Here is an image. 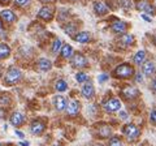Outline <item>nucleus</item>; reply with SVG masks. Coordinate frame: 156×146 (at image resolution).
<instances>
[{
    "label": "nucleus",
    "mask_w": 156,
    "mask_h": 146,
    "mask_svg": "<svg viewBox=\"0 0 156 146\" xmlns=\"http://www.w3.org/2000/svg\"><path fill=\"white\" fill-rule=\"evenodd\" d=\"M150 121L154 125H156V110H152L150 114Z\"/></svg>",
    "instance_id": "2f4dec72"
},
{
    "label": "nucleus",
    "mask_w": 156,
    "mask_h": 146,
    "mask_svg": "<svg viewBox=\"0 0 156 146\" xmlns=\"http://www.w3.org/2000/svg\"><path fill=\"white\" fill-rule=\"evenodd\" d=\"M142 18H144V21H147V22H151V21H152V18H150L146 13H143V14H142Z\"/></svg>",
    "instance_id": "e433bc0d"
},
{
    "label": "nucleus",
    "mask_w": 156,
    "mask_h": 146,
    "mask_svg": "<svg viewBox=\"0 0 156 146\" xmlns=\"http://www.w3.org/2000/svg\"><path fill=\"white\" fill-rule=\"evenodd\" d=\"M70 2H77V0H70Z\"/></svg>",
    "instance_id": "de8ad7c7"
},
{
    "label": "nucleus",
    "mask_w": 156,
    "mask_h": 146,
    "mask_svg": "<svg viewBox=\"0 0 156 146\" xmlns=\"http://www.w3.org/2000/svg\"><path fill=\"white\" fill-rule=\"evenodd\" d=\"M136 9L138 11H142L144 13H151V14H155V7L151 5V4L147 2V0H139V2H136Z\"/></svg>",
    "instance_id": "ddd939ff"
},
{
    "label": "nucleus",
    "mask_w": 156,
    "mask_h": 146,
    "mask_svg": "<svg viewBox=\"0 0 156 146\" xmlns=\"http://www.w3.org/2000/svg\"><path fill=\"white\" fill-rule=\"evenodd\" d=\"M94 11L98 16H104V14L108 13L109 8L107 7L103 2H95L94 3Z\"/></svg>",
    "instance_id": "f3484780"
},
{
    "label": "nucleus",
    "mask_w": 156,
    "mask_h": 146,
    "mask_svg": "<svg viewBox=\"0 0 156 146\" xmlns=\"http://www.w3.org/2000/svg\"><path fill=\"white\" fill-rule=\"evenodd\" d=\"M53 106H55V108L58 111V112H61V111L66 110V106H68L66 98H65V97H62V95L53 97Z\"/></svg>",
    "instance_id": "dca6fc26"
},
{
    "label": "nucleus",
    "mask_w": 156,
    "mask_h": 146,
    "mask_svg": "<svg viewBox=\"0 0 156 146\" xmlns=\"http://www.w3.org/2000/svg\"><path fill=\"white\" fill-rule=\"evenodd\" d=\"M70 63H72V67L76 68V69H82V68L87 67V64H89V63H87V59L82 55V53H74Z\"/></svg>",
    "instance_id": "39448f33"
},
{
    "label": "nucleus",
    "mask_w": 156,
    "mask_h": 146,
    "mask_svg": "<svg viewBox=\"0 0 156 146\" xmlns=\"http://www.w3.org/2000/svg\"><path fill=\"white\" fill-rule=\"evenodd\" d=\"M134 75H135L134 67L130 65V64H120L115 69V77L116 78L128 80V78H130V77H133Z\"/></svg>",
    "instance_id": "7ed1b4c3"
},
{
    "label": "nucleus",
    "mask_w": 156,
    "mask_h": 146,
    "mask_svg": "<svg viewBox=\"0 0 156 146\" xmlns=\"http://www.w3.org/2000/svg\"><path fill=\"white\" fill-rule=\"evenodd\" d=\"M128 22H125V21H120V20H117L115 22H112V25H111V29H112V31L116 33V34H125L126 30H128Z\"/></svg>",
    "instance_id": "9b49d317"
},
{
    "label": "nucleus",
    "mask_w": 156,
    "mask_h": 146,
    "mask_svg": "<svg viewBox=\"0 0 156 146\" xmlns=\"http://www.w3.org/2000/svg\"><path fill=\"white\" fill-rule=\"evenodd\" d=\"M11 103V97L5 94H0V106H8Z\"/></svg>",
    "instance_id": "c85d7f7f"
},
{
    "label": "nucleus",
    "mask_w": 156,
    "mask_h": 146,
    "mask_svg": "<svg viewBox=\"0 0 156 146\" xmlns=\"http://www.w3.org/2000/svg\"><path fill=\"white\" fill-rule=\"evenodd\" d=\"M64 30H65L66 34H69V35H73V33L77 30V25H76V24H68Z\"/></svg>",
    "instance_id": "c756f323"
},
{
    "label": "nucleus",
    "mask_w": 156,
    "mask_h": 146,
    "mask_svg": "<svg viewBox=\"0 0 156 146\" xmlns=\"http://www.w3.org/2000/svg\"><path fill=\"white\" fill-rule=\"evenodd\" d=\"M65 111H66V114L69 116H76V115L80 114V111H81V103L78 100L73 99V100H70L69 103H68Z\"/></svg>",
    "instance_id": "f8f14e48"
},
{
    "label": "nucleus",
    "mask_w": 156,
    "mask_h": 146,
    "mask_svg": "<svg viewBox=\"0 0 156 146\" xmlns=\"http://www.w3.org/2000/svg\"><path fill=\"white\" fill-rule=\"evenodd\" d=\"M120 119L121 120H126L128 119V114H126L125 111H120Z\"/></svg>",
    "instance_id": "c9c22d12"
},
{
    "label": "nucleus",
    "mask_w": 156,
    "mask_h": 146,
    "mask_svg": "<svg viewBox=\"0 0 156 146\" xmlns=\"http://www.w3.org/2000/svg\"><path fill=\"white\" fill-rule=\"evenodd\" d=\"M73 38H74V41L78 43H87L91 41V34L87 31H81V33L76 34V35H73Z\"/></svg>",
    "instance_id": "a211bd4d"
},
{
    "label": "nucleus",
    "mask_w": 156,
    "mask_h": 146,
    "mask_svg": "<svg viewBox=\"0 0 156 146\" xmlns=\"http://www.w3.org/2000/svg\"><path fill=\"white\" fill-rule=\"evenodd\" d=\"M14 133H16L20 138H23V137H25V136H23V133H22V132H20V130H17V129L14 130Z\"/></svg>",
    "instance_id": "58836bf2"
},
{
    "label": "nucleus",
    "mask_w": 156,
    "mask_h": 146,
    "mask_svg": "<svg viewBox=\"0 0 156 146\" xmlns=\"http://www.w3.org/2000/svg\"><path fill=\"white\" fill-rule=\"evenodd\" d=\"M9 123H11L13 126L18 128V126H21V125L25 124V116H23L22 112L16 111V112H13L11 115V118H9Z\"/></svg>",
    "instance_id": "9d476101"
},
{
    "label": "nucleus",
    "mask_w": 156,
    "mask_h": 146,
    "mask_svg": "<svg viewBox=\"0 0 156 146\" xmlns=\"http://www.w3.org/2000/svg\"><path fill=\"white\" fill-rule=\"evenodd\" d=\"M0 77H2V69H0Z\"/></svg>",
    "instance_id": "49530a36"
},
{
    "label": "nucleus",
    "mask_w": 156,
    "mask_h": 146,
    "mask_svg": "<svg viewBox=\"0 0 156 146\" xmlns=\"http://www.w3.org/2000/svg\"><path fill=\"white\" fill-rule=\"evenodd\" d=\"M121 94H122V97L125 99L131 100V99H135L136 97L139 95V90L134 86H125L124 89L121 90Z\"/></svg>",
    "instance_id": "0eeeda50"
},
{
    "label": "nucleus",
    "mask_w": 156,
    "mask_h": 146,
    "mask_svg": "<svg viewBox=\"0 0 156 146\" xmlns=\"http://www.w3.org/2000/svg\"><path fill=\"white\" fill-rule=\"evenodd\" d=\"M154 43H155V46H156V35L154 37Z\"/></svg>",
    "instance_id": "a18cd8bd"
},
{
    "label": "nucleus",
    "mask_w": 156,
    "mask_h": 146,
    "mask_svg": "<svg viewBox=\"0 0 156 146\" xmlns=\"http://www.w3.org/2000/svg\"><path fill=\"white\" fill-rule=\"evenodd\" d=\"M53 14H55V9H53V7L44 5V7H42L41 11H39L38 18H41V20H44V21H51L52 18H53Z\"/></svg>",
    "instance_id": "423d86ee"
},
{
    "label": "nucleus",
    "mask_w": 156,
    "mask_h": 146,
    "mask_svg": "<svg viewBox=\"0 0 156 146\" xmlns=\"http://www.w3.org/2000/svg\"><path fill=\"white\" fill-rule=\"evenodd\" d=\"M53 146H61V145H53Z\"/></svg>",
    "instance_id": "09e8293b"
},
{
    "label": "nucleus",
    "mask_w": 156,
    "mask_h": 146,
    "mask_svg": "<svg viewBox=\"0 0 156 146\" xmlns=\"http://www.w3.org/2000/svg\"><path fill=\"white\" fill-rule=\"evenodd\" d=\"M120 4H121V7H122L124 9H126V11H129V9H131V7H133L131 0H121Z\"/></svg>",
    "instance_id": "7c9ffc66"
},
{
    "label": "nucleus",
    "mask_w": 156,
    "mask_h": 146,
    "mask_svg": "<svg viewBox=\"0 0 156 146\" xmlns=\"http://www.w3.org/2000/svg\"><path fill=\"white\" fill-rule=\"evenodd\" d=\"M134 80H135V82H142L143 81V73L136 72L134 75Z\"/></svg>",
    "instance_id": "473e14b6"
},
{
    "label": "nucleus",
    "mask_w": 156,
    "mask_h": 146,
    "mask_svg": "<svg viewBox=\"0 0 156 146\" xmlns=\"http://www.w3.org/2000/svg\"><path fill=\"white\" fill-rule=\"evenodd\" d=\"M155 72H156V67H155L154 61L147 60V61H144L142 64V73H143V76L151 77V76L155 75Z\"/></svg>",
    "instance_id": "4468645a"
},
{
    "label": "nucleus",
    "mask_w": 156,
    "mask_h": 146,
    "mask_svg": "<svg viewBox=\"0 0 156 146\" xmlns=\"http://www.w3.org/2000/svg\"><path fill=\"white\" fill-rule=\"evenodd\" d=\"M61 48H62V42L61 39H55L52 43V47H51V50H52V53H55V55H57L58 52H61Z\"/></svg>",
    "instance_id": "b1692460"
},
{
    "label": "nucleus",
    "mask_w": 156,
    "mask_h": 146,
    "mask_svg": "<svg viewBox=\"0 0 156 146\" xmlns=\"http://www.w3.org/2000/svg\"><path fill=\"white\" fill-rule=\"evenodd\" d=\"M73 55H74V50L70 45H64L61 48V56L64 59H72Z\"/></svg>",
    "instance_id": "4be33fe9"
},
{
    "label": "nucleus",
    "mask_w": 156,
    "mask_h": 146,
    "mask_svg": "<svg viewBox=\"0 0 156 146\" xmlns=\"http://www.w3.org/2000/svg\"><path fill=\"white\" fill-rule=\"evenodd\" d=\"M98 80H99V82H105L107 80H108V75H100L99 77H98Z\"/></svg>",
    "instance_id": "f704fd0d"
},
{
    "label": "nucleus",
    "mask_w": 156,
    "mask_h": 146,
    "mask_svg": "<svg viewBox=\"0 0 156 146\" xmlns=\"http://www.w3.org/2000/svg\"><path fill=\"white\" fill-rule=\"evenodd\" d=\"M11 0H0V3H3V4H8Z\"/></svg>",
    "instance_id": "a19ab883"
},
{
    "label": "nucleus",
    "mask_w": 156,
    "mask_h": 146,
    "mask_svg": "<svg viewBox=\"0 0 156 146\" xmlns=\"http://www.w3.org/2000/svg\"><path fill=\"white\" fill-rule=\"evenodd\" d=\"M103 108L105 112H117V111H120L121 108V100L119 98H109L108 100H105L104 102V104H103Z\"/></svg>",
    "instance_id": "20e7f679"
},
{
    "label": "nucleus",
    "mask_w": 156,
    "mask_h": 146,
    "mask_svg": "<svg viewBox=\"0 0 156 146\" xmlns=\"http://www.w3.org/2000/svg\"><path fill=\"white\" fill-rule=\"evenodd\" d=\"M42 3H53L55 2V0H41Z\"/></svg>",
    "instance_id": "ea45409f"
},
{
    "label": "nucleus",
    "mask_w": 156,
    "mask_h": 146,
    "mask_svg": "<svg viewBox=\"0 0 156 146\" xmlns=\"http://www.w3.org/2000/svg\"><path fill=\"white\" fill-rule=\"evenodd\" d=\"M76 80L78 84H85V82L89 81V76H87L85 72H78L76 75Z\"/></svg>",
    "instance_id": "bb28decb"
},
{
    "label": "nucleus",
    "mask_w": 156,
    "mask_h": 146,
    "mask_svg": "<svg viewBox=\"0 0 156 146\" xmlns=\"http://www.w3.org/2000/svg\"><path fill=\"white\" fill-rule=\"evenodd\" d=\"M3 30V26H2V21H0V31Z\"/></svg>",
    "instance_id": "c03bdc74"
},
{
    "label": "nucleus",
    "mask_w": 156,
    "mask_h": 146,
    "mask_svg": "<svg viewBox=\"0 0 156 146\" xmlns=\"http://www.w3.org/2000/svg\"><path fill=\"white\" fill-rule=\"evenodd\" d=\"M46 129V124L42 120H34L30 124V132L34 136H41Z\"/></svg>",
    "instance_id": "1a4fd4ad"
},
{
    "label": "nucleus",
    "mask_w": 156,
    "mask_h": 146,
    "mask_svg": "<svg viewBox=\"0 0 156 146\" xmlns=\"http://www.w3.org/2000/svg\"><path fill=\"white\" fill-rule=\"evenodd\" d=\"M11 55V47L5 43H0V60L5 59Z\"/></svg>",
    "instance_id": "5701e85b"
},
{
    "label": "nucleus",
    "mask_w": 156,
    "mask_h": 146,
    "mask_svg": "<svg viewBox=\"0 0 156 146\" xmlns=\"http://www.w3.org/2000/svg\"><path fill=\"white\" fill-rule=\"evenodd\" d=\"M122 134L125 136L126 140H128L129 142H134V141H136L139 138L140 129L136 125L129 123V124H125L122 126Z\"/></svg>",
    "instance_id": "f03ea898"
},
{
    "label": "nucleus",
    "mask_w": 156,
    "mask_h": 146,
    "mask_svg": "<svg viewBox=\"0 0 156 146\" xmlns=\"http://www.w3.org/2000/svg\"><path fill=\"white\" fill-rule=\"evenodd\" d=\"M94 146H104V145H103V144H95Z\"/></svg>",
    "instance_id": "37998d69"
},
{
    "label": "nucleus",
    "mask_w": 156,
    "mask_h": 146,
    "mask_svg": "<svg viewBox=\"0 0 156 146\" xmlns=\"http://www.w3.org/2000/svg\"><path fill=\"white\" fill-rule=\"evenodd\" d=\"M112 133H113V130H112V128L108 124L103 123L98 126V136H99L100 138H111Z\"/></svg>",
    "instance_id": "2eb2a0df"
},
{
    "label": "nucleus",
    "mask_w": 156,
    "mask_h": 146,
    "mask_svg": "<svg viewBox=\"0 0 156 146\" xmlns=\"http://www.w3.org/2000/svg\"><path fill=\"white\" fill-rule=\"evenodd\" d=\"M38 68L41 72H48V71H51V68H52V63H51V60L42 57V59H39Z\"/></svg>",
    "instance_id": "6ab92c4d"
},
{
    "label": "nucleus",
    "mask_w": 156,
    "mask_h": 146,
    "mask_svg": "<svg viewBox=\"0 0 156 146\" xmlns=\"http://www.w3.org/2000/svg\"><path fill=\"white\" fill-rule=\"evenodd\" d=\"M21 78H22L21 71L16 67H12V68H9L8 72L5 73V76H4L3 84L7 85V86H12V85H16L17 82L21 81Z\"/></svg>",
    "instance_id": "f257e3e1"
},
{
    "label": "nucleus",
    "mask_w": 156,
    "mask_h": 146,
    "mask_svg": "<svg viewBox=\"0 0 156 146\" xmlns=\"http://www.w3.org/2000/svg\"><path fill=\"white\" fill-rule=\"evenodd\" d=\"M109 146H125V144H124V141L121 140L120 137L113 136V137L109 138Z\"/></svg>",
    "instance_id": "cd10ccee"
},
{
    "label": "nucleus",
    "mask_w": 156,
    "mask_h": 146,
    "mask_svg": "<svg viewBox=\"0 0 156 146\" xmlns=\"http://www.w3.org/2000/svg\"><path fill=\"white\" fill-rule=\"evenodd\" d=\"M55 89H56V91H65L68 89L66 81H64V80H57L56 84H55Z\"/></svg>",
    "instance_id": "a878e982"
},
{
    "label": "nucleus",
    "mask_w": 156,
    "mask_h": 146,
    "mask_svg": "<svg viewBox=\"0 0 156 146\" xmlns=\"http://www.w3.org/2000/svg\"><path fill=\"white\" fill-rule=\"evenodd\" d=\"M151 87H152V90L156 93V77L154 78V81H152V84H151Z\"/></svg>",
    "instance_id": "4c0bfd02"
},
{
    "label": "nucleus",
    "mask_w": 156,
    "mask_h": 146,
    "mask_svg": "<svg viewBox=\"0 0 156 146\" xmlns=\"http://www.w3.org/2000/svg\"><path fill=\"white\" fill-rule=\"evenodd\" d=\"M121 42L124 43L125 46H130L134 43V37L131 35V34H122V37H121Z\"/></svg>",
    "instance_id": "393cba45"
},
{
    "label": "nucleus",
    "mask_w": 156,
    "mask_h": 146,
    "mask_svg": "<svg viewBox=\"0 0 156 146\" xmlns=\"http://www.w3.org/2000/svg\"><path fill=\"white\" fill-rule=\"evenodd\" d=\"M81 94L83 98L86 99H92L94 98V95H95V87L94 85L91 84V82H85L83 86H82V89H81Z\"/></svg>",
    "instance_id": "6e6552de"
},
{
    "label": "nucleus",
    "mask_w": 156,
    "mask_h": 146,
    "mask_svg": "<svg viewBox=\"0 0 156 146\" xmlns=\"http://www.w3.org/2000/svg\"><path fill=\"white\" fill-rule=\"evenodd\" d=\"M29 2H30V0H14V4L18 7H23V5H26V4H29Z\"/></svg>",
    "instance_id": "72a5a7b5"
},
{
    "label": "nucleus",
    "mask_w": 156,
    "mask_h": 146,
    "mask_svg": "<svg viewBox=\"0 0 156 146\" xmlns=\"http://www.w3.org/2000/svg\"><path fill=\"white\" fill-rule=\"evenodd\" d=\"M20 144H21V146H29V142H27V141H26V142H20Z\"/></svg>",
    "instance_id": "79ce46f5"
},
{
    "label": "nucleus",
    "mask_w": 156,
    "mask_h": 146,
    "mask_svg": "<svg viewBox=\"0 0 156 146\" xmlns=\"http://www.w3.org/2000/svg\"><path fill=\"white\" fill-rule=\"evenodd\" d=\"M146 56H147V52H146L144 50H139L138 52L134 55V64L136 65H140V64H143V63L146 61Z\"/></svg>",
    "instance_id": "412c9836"
},
{
    "label": "nucleus",
    "mask_w": 156,
    "mask_h": 146,
    "mask_svg": "<svg viewBox=\"0 0 156 146\" xmlns=\"http://www.w3.org/2000/svg\"><path fill=\"white\" fill-rule=\"evenodd\" d=\"M0 16H2V18L5 22H13L14 20H16V14H14L13 11H11V9H4V11H2V13H0Z\"/></svg>",
    "instance_id": "aec40b11"
}]
</instances>
